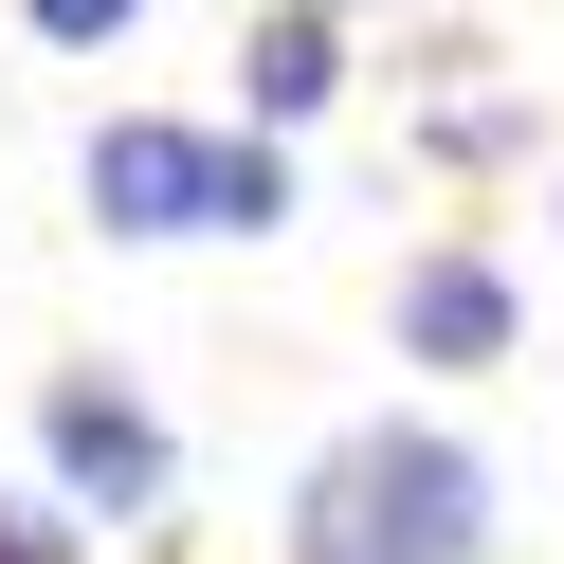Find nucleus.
I'll use <instances>...</instances> for the list:
<instances>
[{"label":"nucleus","instance_id":"obj_2","mask_svg":"<svg viewBox=\"0 0 564 564\" xmlns=\"http://www.w3.org/2000/svg\"><path fill=\"white\" fill-rule=\"evenodd\" d=\"M37 437H55V474H74V510H164V419L128 401V382H55L37 401Z\"/></svg>","mask_w":564,"mask_h":564},{"label":"nucleus","instance_id":"obj_4","mask_svg":"<svg viewBox=\"0 0 564 564\" xmlns=\"http://www.w3.org/2000/svg\"><path fill=\"white\" fill-rule=\"evenodd\" d=\"M401 346L419 365H491V346H510V273L491 256H419L401 273Z\"/></svg>","mask_w":564,"mask_h":564},{"label":"nucleus","instance_id":"obj_6","mask_svg":"<svg viewBox=\"0 0 564 564\" xmlns=\"http://www.w3.org/2000/svg\"><path fill=\"white\" fill-rule=\"evenodd\" d=\"M273 219H292V164H273V147H219V237H273Z\"/></svg>","mask_w":564,"mask_h":564},{"label":"nucleus","instance_id":"obj_7","mask_svg":"<svg viewBox=\"0 0 564 564\" xmlns=\"http://www.w3.org/2000/svg\"><path fill=\"white\" fill-rule=\"evenodd\" d=\"M128 19H147V0H37V37H55V55H91V37H128Z\"/></svg>","mask_w":564,"mask_h":564},{"label":"nucleus","instance_id":"obj_3","mask_svg":"<svg viewBox=\"0 0 564 564\" xmlns=\"http://www.w3.org/2000/svg\"><path fill=\"white\" fill-rule=\"evenodd\" d=\"M91 219L110 237H200L219 219V147H200V128H110V147H91Z\"/></svg>","mask_w":564,"mask_h":564},{"label":"nucleus","instance_id":"obj_5","mask_svg":"<svg viewBox=\"0 0 564 564\" xmlns=\"http://www.w3.org/2000/svg\"><path fill=\"white\" fill-rule=\"evenodd\" d=\"M328 91H346V55H328V0H292V19L256 37V110L292 128V110H328Z\"/></svg>","mask_w":564,"mask_h":564},{"label":"nucleus","instance_id":"obj_1","mask_svg":"<svg viewBox=\"0 0 564 564\" xmlns=\"http://www.w3.org/2000/svg\"><path fill=\"white\" fill-rule=\"evenodd\" d=\"M292 564H491V474L437 437V419H365V437L310 455Z\"/></svg>","mask_w":564,"mask_h":564}]
</instances>
